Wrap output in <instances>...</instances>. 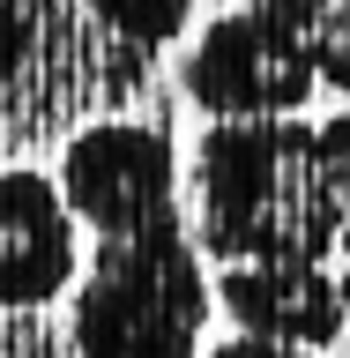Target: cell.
I'll return each instance as SVG.
<instances>
[{"mask_svg":"<svg viewBox=\"0 0 350 358\" xmlns=\"http://www.w3.org/2000/svg\"><path fill=\"white\" fill-rule=\"evenodd\" d=\"M350 201L335 194L306 120H209L194 142V246L239 262H321L343 246Z\"/></svg>","mask_w":350,"mask_h":358,"instance_id":"obj_1","label":"cell"},{"mask_svg":"<svg viewBox=\"0 0 350 358\" xmlns=\"http://www.w3.org/2000/svg\"><path fill=\"white\" fill-rule=\"evenodd\" d=\"M209 306L217 291L201 276L194 231L187 217H164L97 239V262L82 268L67 329L82 358H194Z\"/></svg>","mask_w":350,"mask_h":358,"instance_id":"obj_2","label":"cell"},{"mask_svg":"<svg viewBox=\"0 0 350 358\" xmlns=\"http://www.w3.org/2000/svg\"><path fill=\"white\" fill-rule=\"evenodd\" d=\"M179 83H187V97L209 120H291V112H306L321 75L298 52V38L276 22V8L268 0H246V8L217 15L194 38Z\"/></svg>","mask_w":350,"mask_h":358,"instance_id":"obj_3","label":"cell"},{"mask_svg":"<svg viewBox=\"0 0 350 358\" xmlns=\"http://www.w3.org/2000/svg\"><path fill=\"white\" fill-rule=\"evenodd\" d=\"M52 187H60L67 217L97 239L142 231V224L179 217V150L150 120H97L60 150Z\"/></svg>","mask_w":350,"mask_h":358,"instance_id":"obj_4","label":"cell"},{"mask_svg":"<svg viewBox=\"0 0 350 358\" xmlns=\"http://www.w3.org/2000/svg\"><path fill=\"white\" fill-rule=\"evenodd\" d=\"M75 231L82 224L67 217L52 172H30V164L0 172V313L52 306L75 284V268H82V239Z\"/></svg>","mask_w":350,"mask_h":358,"instance_id":"obj_5","label":"cell"},{"mask_svg":"<svg viewBox=\"0 0 350 358\" xmlns=\"http://www.w3.org/2000/svg\"><path fill=\"white\" fill-rule=\"evenodd\" d=\"M217 306L254 343L328 351L343 336V291H335V276L321 262H239V268H224Z\"/></svg>","mask_w":350,"mask_h":358,"instance_id":"obj_6","label":"cell"},{"mask_svg":"<svg viewBox=\"0 0 350 358\" xmlns=\"http://www.w3.org/2000/svg\"><path fill=\"white\" fill-rule=\"evenodd\" d=\"M268 8H276V22L298 38L313 75L350 97V0H268Z\"/></svg>","mask_w":350,"mask_h":358,"instance_id":"obj_7","label":"cell"},{"mask_svg":"<svg viewBox=\"0 0 350 358\" xmlns=\"http://www.w3.org/2000/svg\"><path fill=\"white\" fill-rule=\"evenodd\" d=\"M89 15L105 22L119 45H134V52H156V45H172L179 30H187L194 0H89Z\"/></svg>","mask_w":350,"mask_h":358,"instance_id":"obj_8","label":"cell"},{"mask_svg":"<svg viewBox=\"0 0 350 358\" xmlns=\"http://www.w3.org/2000/svg\"><path fill=\"white\" fill-rule=\"evenodd\" d=\"M30 45H38V22L22 0H0V90L15 83L22 67H30Z\"/></svg>","mask_w":350,"mask_h":358,"instance_id":"obj_9","label":"cell"},{"mask_svg":"<svg viewBox=\"0 0 350 358\" xmlns=\"http://www.w3.org/2000/svg\"><path fill=\"white\" fill-rule=\"evenodd\" d=\"M313 142H321V164H328L335 194L350 201V112H335V120H321V127H313Z\"/></svg>","mask_w":350,"mask_h":358,"instance_id":"obj_10","label":"cell"},{"mask_svg":"<svg viewBox=\"0 0 350 358\" xmlns=\"http://www.w3.org/2000/svg\"><path fill=\"white\" fill-rule=\"evenodd\" d=\"M209 358H321V351H291V343H254V336H231Z\"/></svg>","mask_w":350,"mask_h":358,"instance_id":"obj_11","label":"cell"},{"mask_svg":"<svg viewBox=\"0 0 350 358\" xmlns=\"http://www.w3.org/2000/svg\"><path fill=\"white\" fill-rule=\"evenodd\" d=\"M335 291H343V336H350V276H343V284H335Z\"/></svg>","mask_w":350,"mask_h":358,"instance_id":"obj_12","label":"cell"}]
</instances>
